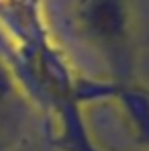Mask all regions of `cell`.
<instances>
[{"mask_svg":"<svg viewBox=\"0 0 149 151\" xmlns=\"http://www.w3.org/2000/svg\"><path fill=\"white\" fill-rule=\"evenodd\" d=\"M35 114H39V108L0 47V151L23 143Z\"/></svg>","mask_w":149,"mask_h":151,"instance_id":"7a4b0ae2","label":"cell"},{"mask_svg":"<svg viewBox=\"0 0 149 151\" xmlns=\"http://www.w3.org/2000/svg\"><path fill=\"white\" fill-rule=\"evenodd\" d=\"M51 41L63 55L78 53L102 82L135 84L137 27L131 0H41Z\"/></svg>","mask_w":149,"mask_h":151,"instance_id":"6da1fadb","label":"cell"}]
</instances>
